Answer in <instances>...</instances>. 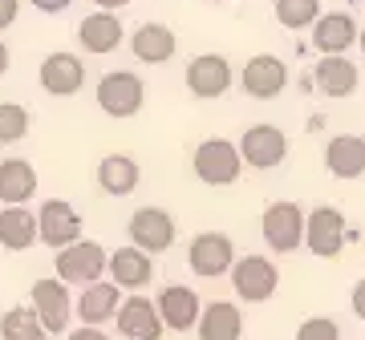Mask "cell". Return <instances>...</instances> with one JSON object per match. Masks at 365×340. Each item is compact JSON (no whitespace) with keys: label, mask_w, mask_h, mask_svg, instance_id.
I'll use <instances>...</instances> for the list:
<instances>
[{"label":"cell","mask_w":365,"mask_h":340,"mask_svg":"<svg viewBox=\"0 0 365 340\" xmlns=\"http://www.w3.org/2000/svg\"><path fill=\"white\" fill-rule=\"evenodd\" d=\"M195 179L207 186H232L244 170V158H240V146L227 142V138H207V142L195 146Z\"/></svg>","instance_id":"1"},{"label":"cell","mask_w":365,"mask_h":340,"mask_svg":"<svg viewBox=\"0 0 365 340\" xmlns=\"http://www.w3.org/2000/svg\"><path fill=\"white\" fill-rule=\"evenodd\" d=\"M304 219H309V215H304L297 203H288V198L268 203V211H264V219H260L264 243H268L276 255H292V251L304 243Z\"/></svg>","instance_id":"2"},{"label":"cell","mask_w":365,"mask_h":340,"mask_svg":"<svg viewBox=\"0 0 365 340\" xmlns=\"http://www.w3.org/2000/svg\"><path fill=\"white\" fill-rule=\"evenodd\" d=\"M57 280L61 284H78V288H90L102 280V272L110 267V255H106L102 243H93V239H78L73 248L57 251Z\"/></svg>","instance_id":"3"},{"label":"cell","mask_w":365,"mask_h":340,"mask_svg":"<svg viewBox=\"0 0 365 340\" xmlns=\"http://www.w3.org/2000/svg\"><path fill=\"white\" fill-rule=\"evenodd\" d=\"M143 102H146V85L130 69H114V73H106L98 81V105H102V114H110V118H118V122L134 118L143 110Z\"/></svg>","instance_id":"4"},{"label":"cell","mask_w":365,"mask_h":340,"mask_svg":"<svg viewBox=\"0 0 365 340\" xmlns=\"http://www.w3.org/2000/svg\"><path fill=\"white\" fill-rule=\"evenodd\" d=\"M232 288L240 300L264 304L272 300L276 288H280V272H276V263L268 255H240L232 267Z\"/></svg>","instance_id":"5"},{"label":"cell","mask_w":365,"mask_h":340,"mask_svg":"<svg viewBox=\"0 0 365 340\" xmlns=\"http://www.w3.org/2000/svg\"><path fill=\"white\" fill-rule=\"evenodd\" d=\"M235 243L232 235H223V231H203V235L191 239V248H187V263H191V272L203 275V280H220V275H232L235 267Z\"/></svg>","instance_id":"6"},{"label":"cell","mask_w":365,"mask_h":340,"mask_svg":"<svg viewBox=\"0 0 365 340\" xmlns=\"http://www.w3.org/2000/svg\"><path fill=\"white\" fill-rule=\"evenodd\" d=\"M235 146H240V158H244L248 166H256V170H272L288 158V138H284L280 126H272V122L248 126L244 138H240Z\"/></svg>","instance_id":"7"},{"label":"cell","mask_w":365,"mask_h":340,"mask_svg":"<svg viewBox=\"0 0 365 340\" xmlns=\"http://www.w3.org/2000/svg\"><path fill=\"white\" fill-rule=\"evenodd\" d=\"M37 235L45 248L66 251L81 239V215L69 207L66 198H49L45 207L37 211Z\"/></svg>","instance_id":"8"},{"label":"cell","mask_w":365,"mask_h":340,"mask_svg":"<svg viewBox=\"0 0 365 340\" xmlns=\"http://www.w3.org/2000/svg\"><path fill=\"white\" fill-rule=\"evenodd\" d=\"M33 312H37L41 328L53 332V336H61L69 328V312H73V304H69V288L57 280V275H45L33 284V304H29Z\"/></svg>","instance_id":"9"},{"label":"cell","mask_w":365,"mask_h":340,"mask_svg":"<svg viewBox=\"0 0 365 340\" xmlns=\"http://www.w3.org/2000/svg\"><path fill=\"white\" fill-rule=\"evenodd\" d=\"M126 227H130V248L146 251V255H158L175 243V219L163 207H138Z\"/></svg>","instance_id":"10"},{"label":"cell","mask_w":365,"mask_h":340,"mask_svg":"<svg viewBox=\"0 0 365 340\" xmlns=\"http://www.w3.org/2000/svg\"><path fill=\"white\" fill-rule=\"evenodd\" d=\"M304 248L321 260H337L345 248V215L337 207H317L304 219Z\"/></svg>","instance_id":"11"},{"label":"cell","mask_w":365,"mask_h":340,"mask_svg":"<svg viewBox=\"0 0 365 340\" xmlns=\"http://www.w3.org/2000/svg\"><path fill=\"white\" fill-rule=\"evenodd\" d=\"M240 85H244V93H248V97H260V102H268V97H276V93H284V85H288V65L280 61V57H272V53H260V57H252L248 65H244V73H240Z\"/></svg>","instance_id":"12"},{"label":"cell","mask_w":365,"mask_h":340,"mask_svg":"<svg viewBox=\"0 0 365 340\" xmlns=\"http://www.w3.org/2000/svg\"><path fill=\"white\" fill-rule=\"evenodd\" d=\"M118 332L126 340H158L167 332L163 316H158V304H150L146 296H130V300L118 304Z\"/></svg>","instance_id":"13"},{"label":"cell","mask_w":365,"mask_h":340,"mask_svg":"<svg viewBox=\"0 0 365 340\" xmlns=\"http://www.w3.org/2000/svg\"><path fill=\"white\" fill-rule=\"evenodd\" d=\"M41 90L53 93V97H73V93L86 85V65H81L73 53H49L41 61Z\"/></svg>","instance_id":"14"},{"label":"cell","mask_w":365,"mask_h":340,"mask_svg":"<svg viewBox=\"0 0 365 340\" xmlns=\"http://www.w3.org/2000/svg\"><path fill=\"white\" fill-rule=\"evenodd\" d=\"M187 90L195 97H223L232 90V65L220 53H203L187 65Z\"/></svg>","instance_id":"15"},{"label":"cell","mask_w":365,"mask_h":340,"mask_svg":"<svg viewBox=\"0 0 365 340\" xmlns=\"http://www.w3.org/2000/svg\"><path fill=\"white\" fill-rule=\"evenodd\" d=\"M357 21L349 13H321V21L313 25V49L321 57H345L349 45H357Z\"/></svg>","instance_id":"16"},{"label":"cell","mask_w":365,"mask_h":340,"mask_svg":"<svg viewBox=\"0 0 365 340\" xmlns=\"http://www.w3.org/2000/svg\"><path fill=\"white\" fill-rule=\"evenodd\" d=\"M199 312H203V304H199L195 288L170 284V288H163V296H158V316H163V324L175 328V332L195 328L199 324Z\"/></svg>","instance_id":"17"},{"label":"cell","mask_w":365,"mask_h":340,"mask_svg":"<svg viewBox=\"0 0 365 340\" xmlns=\"http://www.w3.org/2000/svg\"><path fill=\"white\" fill-rule=\"evenodd\" d=\"M325 166L333 179H361L365 174V138L361 134H337L325 146Z\"/></svg>","instance_id":"18"},{"label":"cell","mask_w":365,"mask_h":340,"mask_svg":"<svg viewBox=\"0 0 365 340\" xmlns=\"http://www.w3.org/2000/svg\"><path fill=\"white\" fill-rule=\"evenodd\" d=\"M195 332H199V340H240V336H244V316H240V304L211 300L207 308L199 312Z\"/></svg>","instance_id":"19"},{"label":"cell","mask_w":365,"mask_h":340,"mask_svg":"<svg viewBox=\"0 0 365 340\" xmlns=\"http://www.w3.org/2000/svg\"><path fill=\"white\" fill-rule=\"evenodd\" d=\"M78 45L86 53H114L118 45H122V21H118V13H90L81 16L78 25Z\"/></svg>","instance_id":"20"},{"label":"cell","mask_w":365,"mask_h":340,"mask_svg":"<svg viewBox=\"0 0 365 340\" xmlns=\"http://www.w3.org/2000/svg\"><path fill=\"white\" fill-rule=\"evenodd\" d=\"M37 195V170L25 158H4L0 162V203L4 207H25Z\"/></svg>","instance_id":"21"},{"label":"cell","mask_w":365,"mask_h":340,"mask_svg":"<svg viewBox=\"0 0 365 340\" xmlns=\"http://www.w3.org/2000/svg\"><path fill=\"white\" fill-rule=\"evenodd\" d=\"M118 316V284H90L81 288V300H78V320L81 328H102L106 320Z\"/></svg>","instance_id":"22"},{"label":"cell","mask_w":365,"mask_h":340,"mask_svg":"<svg viewBox=\"0 0 365 340\" xmlns=\"http://www.w3.org/2000/svg\"><path fill=\"white\" fill-rule=\"evenodd\" d=\"M313 81L325 97H349L357 90V65L349 57H321L313 65Z\"/></svg>","instance_id":"23"},{"label":"cell","mask_w":365,"mask_h":340,"mask_svg":"<svg viewBox=\"0 0 365 340\" xmlns=\"http://www.w3.org/2000/svg\"><path fill=\"white\" fill-rule=\"evenodd\" d=\"M138 179H143V170H138V162H134L130 154H106L102 162H98V186L114 198L134 195Z\"/></svg>","instance_id":"24"},{"label":"cell","mask_w":365,"mask_h":340,"mask_svg":"<svg viewBox=\"0 0 365 340\" xmlns=\"http://www.w3.org/2000/svg\"><path fill=\"white\" fill-rule=\"evenodd\" d=\"M175 33H170L167 25H143L138 33L130 37V49H134V57L143 61V65H167L170 57H175Z\"/></svg>","instance_id":"25"},{"label":"cell","mask_w":365,"mask_h":340,"mask_svg":"<svg viewBox=\"0 0 365 340\" xmlns=\"http://www.w3.org/2000/svg\"><path fill=\"white\" fill-rule=\"evenodd\" d=\"M110 275H114L118 288H146L155 275V260L138 248H118L110 255Z\"/></svg>","instance_id":"26"},{"label":"cell","mask_w":365,"mask_h":340,"mask_svg":"<svg viewBox=\"0 0 365 340\" xmlns=\"http://www.w3.org/2000/svg\"><path fill=\"white\" fill-rule=\"evenodd\" d=\"M37 215L25 207H4L0 211V248L9 251H29L37 243Z\"/></svg>","instance_id":"27"},{"label":"cell","mask_w":365,"mask_h":340,"mask_svg":"<svg viewBox=\"0 0 365 340\" xmlns=\"http://www.w3.org/2000/svg\"><path fill=\"white\" fill-rule=\"evenodd\" d=\"M0 336L4 340H45L49 332L41 328V320H37V312L33 308H9V312L0 316Z\"/></svg>","instance_id":"28"},{"label":"cell","mask_w":365,"mask_h":340,"mask_svg":"<svg viewBox=\"0 0 365 340\" xmlns=\"http://www.w3.org/2000/svg\"><path fill=\"white\" fill-rule=\"evenodd\" d=\"M276 21L284 28H309L321 21V0H276Z\"/></svg>","instance_id":"29"},{"label":"cell","mask_w":365,"mask_h":340,"mask_svg":"<svg viewBox=\"0 0 365 340\" xmlns=\"http://www.w3.org/2000/svg\"><path fill=\"white\" fill-rule=\"evenodd\" d=\"M29 134V110L16 102H0V146L21 142Z\"/></svg>","instance_id":"30"},{"label":"cell","mask_w":365,"mask_h":340,"mask_svg":"<svg viewBox=\"0 0 365 340\" xmlns=\"http://www.w3.org/2000/svg\"><path fill=\"white\" fill-rule=\"evenodd\" d=\"M297 340H341V328L329 316H309V320H300Z\"/></svg>","instance_id":"31"},{"label":"cell","mask_w":365,"mask_h":340,"mask_svg":"<svg viewBox=\"0 0 365 340\" xmlns=\"http://www.w3.org/2000/svg\"><path fill=\"white\" fill-rule=\"evenodd\" d=\"M21 13V0H0V28H9Z\"/></svg>","instance_id":"32"},{"label":"cell","mask_w":365,"mask_h":340,"mask_svg":"<svg viewBox=\"0 0 365 340\" xmlns=\"http://www.w3.org/2000/svg\"><path fill=\"white\" fill-rule=\"evenodd\" d=\"M73 0H33V9H41V13H66Z\"/></svg>","instance_id":"33"},{"label":"cell","mask_w":365,"mask_h":340,"mask_svg":"<svg viewBox=\"0 0 365 340\" xmlns=\"http://www.w3.org/2000/svg\"><path fill=\"white\" fill-rule=\"evenodd\" d=\"M353 312L365 320V275L357 280V288H353Z\"/></svg>","instance_id":"34"},{"label":"cell","mask_w":365,"mask_h":340,"mask_svg":"<svg viewBox=\"0 0 365 340\" xmlns=\"http://www.w3.org/2000/svg\"><path fill=\"white\" fill-rule=\"evenodd\" d=\"M66 340H110V336H106L102 328H78V332H69Z\"/></svg>","instance_id":"35"},{"label":"cell","mask_w":365,"mask_h":340,"mask_svg":"<svg viewBox=\"0 0 365 340\" xmlns=\"http://www.w3.org/2000/svg\"><path fill=\"white\" fill-rule=\"evenodd\" d=\"M98 4V13H118V9H126L130 0H93Z\"/></svg>","instance_id":"36"},{"label":"cell","mask_w":365,"mask_h":340,"mask_svg":"<svg viewBox=\"0 0 365 340\" xmlns=\"http://www.w3.org/2000/svg\"><path fill=\"white\" fill-rule=\"evenodd\" d=\"M9 65H13V61H9V45H4V41H0V78H4V73H9Z\"/></svg>","instance_id":"37"},{"label":"cell","mask_w":365,"mask_h":340,"mask_svg":"<svg viewBox=\"0 0 365 340\" xmlns=\"http://www.w3.org/2000/svg\"><path fill=\"white\" fill-rule=\"evenodd\" d=\"M357 45H361V53H365V25L357 28Z\"/></svg>","instance_id":"38"},{"label":"cell","mask_w":365,"mask_h":340,"mask_svg":"<svg viewBox=\"0 0 365 340\" xmlns=\"http://www.w3.org/2000/svg\"><path fill=\"white\" fill-rule=\"evenodd\" d=\"M211 4H223V0H211Z\"/></svg>","instance_id":"39"}]
</instances>
